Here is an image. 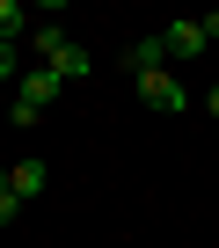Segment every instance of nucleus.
I'll return each mask as SVG.
<instances>
[{
    "label": "nucleus",
    "mask_w": 219,
    "mask_h": 248,
    "mask_svg": "<svg viewBox=\"0 0 219 248\" xmlns=\"http://www.w3.org/2000/svg\"><path fill=\"white\" fill-rule=\"evenodd\" d=\"M22 30H30V15H22V8H15V0H0V44H15V37H22Z\"/></svg>",
    "instance_id": "obj_8"
},
{
    "label": "nucleus",
    "mask_w": 219,
    "mask_h": 248,
    "mask_svg": "<svg viewBox=\"0 0 219 248\" xmlns=\"http://www.w3.org/2000/svg\"><path fill=\"white\" fill-rule=\"evenodd\" d=\"M59 88H66V80H59L51 66H30V73H22V88H15V102L44 117V102H59Z\"/></svg>",
    "instance_id": "obj_3"
},
{
    "label": "nucleus",
    "mask_w": 219,
    "mask_h": 248,
    "mask_svg": "<svg viewBox=\"0 0 219 248\" xmlns=\"http://www.w3.org/2000/svg\"><path fill=\"white\" fill-rule=\"evenodd\" d=\"M51 73H59V80H88V73H95V59H88L80 44H66V51L51 59Z\"/></svg>",
    "instance_id": "obj_7"
},
{
    "label": "nucleus",
    "mask_w": 219,
    "mask_h": 248,
    "mask_svg": "<svg viewBox=\"0 0 219 248\" xmlns=\"http://www.w3.org/2000/svg\"><path fill=\"white\" fill-rule=\"evenodd\" d=\"M204 109H212V124H219V80H212V95H204Z\"/></svg>",
    "instance_id": "obj_11"
},
{
    "label": "nucleus",
    "mask_w": 219,
    "mask_h": 248,
    "mask_svg": "<svg viewBox=\"0 0 219 248\" xmlns=\"http://www.w3.org/2000/svg\"><path fill=\"white\" fill-rule=\"evenodd\" d=\"M132 88H139V102H146V109H161V117H183V109H190V88H183V80H168V66H161V73H139Z\"/></svg>",
    "instance_id": "obj_1"
},
{
    "label": "nucleus",
    "mask_w": 219,
    "mask_h": 248,
    "mask_svg": "<svg viewBox=\"0 0 219 248\" xmlns=\"http://www.w3.org/2000/svg\"><path fill=\"white\" fill-rule=\"evenodd\" d=\"M8 190L15 197H44V161H15L8 168Z\"/></svg>",
    "instance_id": "obj_6"
},
{
    "label": "nucleus",
    "mask_w": 219,
    "mask_h": 248,
    "mask_svg": "<svg viewBox=\"0 0 219 248\" xmlns=\"http://www.w3.org/2000/svg\"><path fill=\"white\" fill-rule=\"evenodd\" d=\"M15 212H22V197H15V190H8V183H0V226H8V219H15Z\"/></svg>",
    "instance_id": "obj_10"
},
{
    "label": "nucleus",
    "mask_w": 219,
    "mask_h": 248,
    "mask_svg": "<svg viewBox=\"0 0 219 248\" xmlns=\"http://www.w3.org/2000/svg\"><path fill=\"white\" fill-rule=\"evenodd\" d=\"M125 66H132V80H139V73H161V66H168V59H161V37H139V44L125 51Z\"/></svg>",
    "instance_id": "obj_5"
},
{
    "label": "nucleus",
    "mask_w": 219,
    "mask_h": 248,
    "mask_svg": "<svg viewBox=\"0 0 219 248\" xmlns=\"http://www.w3.org/2000/svg\"><path fill=\"white\" fill-rule=\"evenodd\" d=\"M66 44H73V37H66L59 22H37V30H30V51H37V66H51V59L66 51Z\"/></svg>",
    "instance_id": "obj_4"
},
{
    "label": "nucleus",
    "mask_w": 219,
    "mask_h": 248,
    "mask_svg": "<svg viewBox=\"0 0 219 248\" xmlns=\"http://www.w3.org/2000/svg\"><path fill=\"white\" fill-rule=\"evenodd\" d=\"M204 51H212L204 22H161V59H204Z\"/></svg>",
    "instance_id": "obj_2"
},
{
    "label": "nucleus",
    "mask_w": 219,
    "mask_h": 248,
    "mask_svg": "<svg viewBox=\"0 0 219 248\" xmlns=\"http://www.w3.org/2000/svg\"><path fill=\"white\" fill-rule=\"evenodd\" d=\"M15 73H22V51H15V44H0V80H15Z\"/></svg>",
    "instance_id": "obj_9"
}]
</instances>
